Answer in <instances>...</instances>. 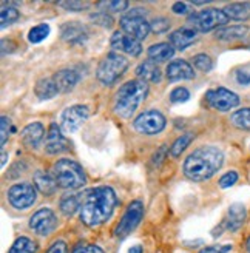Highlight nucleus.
I'll use <instances>...</instances> for the list:
<instances>
[{"mask_svg": "<svg viewBox=\"0 0 250 253\" xmlns=\"http://www.w3.org/2000/svg\"><path fill=\"white\" fill-rule=\"evenodd\" d=\"M171 11L174 14H187V12H189V6H187L185 2H174L171 6Z\"/></svg>", "mask_w": 250, "mask_h": 253, "instance_id": "nucleus-48", "label": "nucleus"}, {"mask_svg": "<svg viewBox=\"0 0 250 253\" xmlns=\"http://www.w3.org/2000/svg\"><path fill=\"white\" fill-rule=\"evenodd\" d=\"M59 207L65 216H73L78 210H81V195L67 193L65 196H62Z\"/></svg>", "mask_w": 250, "mask_h": 253, "instance_id": "nucleus-28", "label": "nucleus"}, {"mask_svg": "<svg viewBox=\"0 0 250 253\" xmlns=\"http://www.w3.org/2000/svg\"><path fill=\"white\" fill-rule=\"evenodd\" d=\"M2 5H3V8H2V11H0V22H2V23H0V27L6 28V27H9V25H12L14 22L19 20L20 12H19V9L16 6H12V3H9V2H8V6L5 3H2Z\"/></svg>", "mask_w": 250, "mask_h": 253, "instance_id": "nucleus-30", "label": "nucleus"}, {"mask_svg": "<svg viewBox=\"0 0 250 253\" xmlns=\"http://www.w3.org/2000/svg\"><path fill=\"white\" fill-rule=\"evenodd\" d=\"M37 199L36 188L28 182L14 184L8 190V201L9 204L17 210L30 209Z\"/></svg>", "mask_w": 250, "mask_h": 253, "instance_id": "nucleus-11", "label": "nucleus"}, {"mask_svg": "<svg viewBox=\"0 0 250 253\" xmlns=\"http://www.w3.org/2000/svg\"><path fill=\"white\" fill-rule=\"evenodd\" d=\"M148 57L153 62H166L174 54V48L170 43H155L148 48Z\"/></svg>", "mask_w": 250, "mask_h": 253, "instance_id": "nucleus-27", "label": "nucleus"}, {"mask_svg": "<svg viewBox=\"0 0 250 253\" xmlns=\"http://www.w3.org/2000/svg\"><path fill=\"white\" fill-rule=\"evenodd\" d=\"M195 139V133H184L182 136H179L176 141L173 142L171 148H170V155L171 158H178L184 153V150L192 144V141Z\"/></svg>", "mask_w": 250, "mask_h": 253, "instance_id": "nucleus-31", "label": "nucleus"}, {"mask_svg": "<svg viewBox=\"0 0 250 253\" xmlns=\"http://www.w3.org/2000/svg\"><path fill=\"white\" fill-rule=\"evenodd\" d=\"M246 247H247V252L250 253V238L247 239V243H246Z\"/></svg>", "mask_w": 250, "mask_h": 253, "instance_id": "nucleus-51", "label": "nucleus"}, {"mask_svg": "<svg viewBox=\"0 0 250 253\" xmlns=\"http://www.w3.org/2000/svg\"><path fill=\"white\" fill-rule=\"evenodd\" d=\"M16 49V43L11 39H3L2 41V56H6L9 53H12Z\"/></svg>", "mask_w": 250, "mask_h": 253, "instance_id": "nucleus-46", "label": "nucleus"}, {"mask_svg": "<svg viewBox=\"0 0 250 253\" xmlns=\"http://www.w3.org/2000/svg\"><path fill=\"white\" fill-rule=\"evenodd\" d=\"M166 76L170 82L190 81V79H195V71H193V67L187 60L174 59L167 65Z\"/></svg>", "mask_w": 250, "mask_h": 253, "instance_id": "nucleus-17", "label": "nucleus"}, {"mask_svg": "<svg viewBox=\"0 0 250 253\" xmlns=\"http://www.w3.org/2000/svg\"><path fill=\"white\" fill-rule=\"evenodd\" d=\"M206 100L211 108H215L216 111H221V113L230 111L232 108H236L240 105L238 94L224 86L215 88V90H208L206 93Z\"/></svg>", "mask_w": 250, "mask_h": 253, "instance_id": "nucleus-10", "label": "nucleus"}, {"mask_svg": "<svg viewBox=\"0 0 250 253\" xmlns=\"http://www.w3.org/2000/svg\"><path fill=\"white\" fill-rule=\"evenodd\" d=\"M46 253H67V244L64 241H56Z\"/></svg>", "mask_w": 250, "mask_h": 253, "instance_id": "nucleus-47", "label": "nucleus"}, {"mask_svg": "<svg viewBox=\"0 0 250 253\" xmlns=\"http://www.w3.org/2000/svg\"><path fill=\"white\" fill-rule=\"evenodd\" d=\"M232 124L240 130L250 131V107L236 110L232 115Z\"/></svg>", "mask_w": 250, "mask_h": 253, "instance_id": "nucleus-32", "label": "nucleus"}, {"mask_svg": "<svg viewBox=\"0 0 250 253\" xmlns=\"http://www.w3.org/2000/svg\"><path fill=\"white\" fill-rule=\"evenodd\" d=\"M34 93H36L37 99L49 100L59 94V90H57V86L53 79H39L34 86Z\"/></svg>", "mask_w": 250, "mask_h": 253, "instance_id": "nucleus-26", "label": "nucleus"}, {"mask_svg": "<svg viewBox=\"0 0 250 253\" xmlns=\"http://www.w3.org/2000/svg\"><path fill=\"white\" fill-rule=\"evenodd\" d=\"M136 76L139 78L141 81L144 82H153V84H158L161 82V78H162V74H161V70L159 67L156 65V62L153 60H144L141 65H137L136 68Z\"/></svg>", "mask_w": 250, "mask_h": 253, "instance_id": "nucleus-23", "label": "nucleus"}, {"mask_svg": "<svg viewBox=\"0 0 250 253\" xmlns=\"http://www.w3.org/2000/svg\"><path fill=\"white\" fill-rule=\"evenodd\" d=\"M45 137V126L41 122L28 124L22 130V141L28 148H37Z\"/></svg>", "mask_w": 250, "mask_h": 253, "instance_id": "nucleus-20", "label": "nucleus"}, {"mask_svg": "<svg viewBox=\"0 0 250 253\" xmlns=\"http://www.w3.org/2000/svg\"><path fill=\"white\" fill-rule=\"evenodd\" d=\"M128 253H142V246H139V244H137V246H133V247L128 250Z\"/></svg>", "mask_w": 250, "mask_h": 253, "instance_id": "nucleus-49", "label": "nucleus"}, {"mask_svg": "<svg viewBox=\"0 0 250 253\" xmlns=\"http://www.w3.org/2000/svg\"><path fill=\"white\" fill-rule=\"evenodd\" d=\"M128 59H125L119 53H108L101 62H99L96 70L97 81L104 85H113L121 76L128 68Z\"/></svg>", "mask_w": 250, "mask_h": 253, "instance_id": "nucleus-5", "label": "nucleus"}, {"mask_svg": "<svg viewBox=\"0 0 250 253\" xmlns=\"http://www.w3.org/2000/svg\"><path fill=\"white\" fill-rule=\"evenodd\" d=\"M37 249H39V246H37L34 241H31L30 238L20 236L16 239L14 244L11 246L8 253H36Z\"/></svg>", "mask_w": 250, "mask_h": 253, "instance_id": "nucleus-29", "label": "nucleus"}, {"mask_svg": "<svg viewBox=\"0 0 250 253\" xmlns=\"http://www.w3.org/2000/svg\"><path fill=\"white\" fill-rule=\"evenodd\" d=\"M238 181V173L236 171H227L226 174L221 176L219 179V187L221 188H229L232 185H235V182Z\"/></svg>", "mask_w": 250, "mask_h": 253, "instance_id": "nucleus-41", "label": "nucleus"}, {"mask_svg": "<svg viewBox=\"0 0 250 253\" xmlns=\"http://www.w3.org/2000/svg\"><path fill=\"white\" fill-rule=\"evenodd\" d=\"M6 158H8V155H6V151L2 148V167H5V164H6Z\"/></svg>", "mask_w": 250, "mask_h": 253, "instance_id": "nucleus-50", "label": "nucleus"}, {"mask_svg": "<svg viewBox=\"0 0 250 253\" xmlns=\"http://www.w3.org/2000/svg\"><path fill=\"white\" fill-rule=\"evenodd\" d=\"M90 20H93V23L96 25H101L102 28H107L110 30L111 27H113V17H111L110 14H107V12L104 11H99V12H93V14H90Z\"/></svg>", "mask_w": 250, "mask_h": 253, "instance_id": "nucleus-35", "label": "nucleus"}, {"mask_svg": "<svg viewBox=\"0 0 250 253\" xmlns=\"http://www.w3.org/2000/svg\"><path fill=\"white\" fill-rule=\"evenodd\" d=\"M70 148L68 139L62 133V128L53 122L49 125V128L46 131V139H45V151L49 155H57L62 151H67Z\"/></svg>", "mask_w": 250, "mask_h": 253, "instance_id": "nucleus-16", "label": "nucleus"}, {"mask_svg": "<svg viewBox=\"0 0 250 253\" xmlns=\"http://www.w3.org/2000/svg\"><path fill=\"white\" fill-rule=\"evenodd\" d=\"M11 128H12V126H11L9 119L6 116H2V119H0V136H2V139H0V145H2V148L6 144V141H8V134H9L8 131Z\"/></svg>", "mask_w": 250, "mask_h": 253, "instance_id": "nucleus-40", "label": "nucleus"}, {"mask_svg": "<svg viewBox=\"0 0 250 253\" xmlns=\"http://www.w3.org/2000/svg\"><path fill=\"white\" fill-rule=\"evenodd\" d=\"M230 20H247L250 19V2H233L222 8Z\"/></svg>", "mask_w": 250, "mask_h": 253, "instance_id": "nucleus-25", "label": "nucleus"}, {"mask_svg": "<svg viewBox=\"0 0 250 253\" xmlns=\"http://www.w3.org/2000/svg\"><path fill=\"white\" fill-rule=\"evenodd\" d=\"M224 164V155L218 147L204 145L196 148L184 161V174L193 182L210 179Z\"/></svg>", "mask_w": 250, "mask_h": 253, "instance_id": "nucleus-2", "label": "nucleus"}, {"mask_svg": "<svg viewBox=\"0 0 250 253\" xmlns=\"http://www.w3.org/2000/svg\"><path fill=\"white\" fill-rule=\"evenodd\" d=\"M230 19L226 16V12L218 8H208L193 12L187 20V27L193 28L196 33H208L211 30H218L226 27Z\"/></svg>", "mask_w": 250, "mask_h": 253, "instance_id": "nucleus-6", "label": "nucleus"}, {"mask_svg": "<svg viewBox=\"0 0 250 253\" xmlns=\"http://www.w3.org/2000/svg\"><path fill=\"white\" fill-rule=\"evenodd\" d=\"M193 63H195V67L203 73H208V71H211V68H213V60L210 59V56H207L204 53L196 54L193 57Z\"/></svg>", "mask_w": 250, "mask_h": 253, "instance_id": "nucleus-36", "label": "nucleus"}, {"mask_svg": "<svg viewBox=\"0 0 250 253\" xmlns=\"http://www.w3.org/2000/svg\"><path fill=\"white\" fill-rule=\"evenodd\" d=\"M190 99V91L184 86H176L174 90L170 93V100L173 104H182L185 100Z\"/></svg>", "mask_w": 250, "mask_h": 253, "instance_id": "nucleus-37", "label": "nucleus"}, {"mask_svg": "<svg viewBox=\"0 0 250 253\" xmlns=\"http://www.w3.org/2000/svg\"><path fill=\"white\" fill-rule=\"evenodd\" d=\"M33 179H34V185L39 192L45 196H51L54 195V192L57 190V182L54 179L53 173H49L46 170H36L33 174Z\"/></svg>", "mask_w": 250, "mask_h": 253, "instance_id": "nucleus-22", "label": "nucleus"}, {"mask_svg": "<svg viewBox=\"0 0 250 253\" xmlns=\"http://www.w3.org/2000/svg\"><path fill=\"white\" fill-rule=\"evenodd\" d=\"M166 124H167L166 116L158 110H147V111L141 113V115L133 121L134 130L137 133L147 134V136H153V134L161 133L166 128Z\"/></svg>", "mask_w": 250, "mask_h": 253, "instance_id": "nucleus-8", "label": "nucleus"}, {"mask_svg": "<svg viewBox=\"0 0 250 253\" xmlns=\"http://www.w3.org/2000/svg\"><path fill=\"white\" fill-rule=\"evenodd\" d=\"M148 94V84L141 79L125 82L115 99V113L124 119H130Z\"/></svg>", "mask_w": 250, "mask_h": 253, "instance_id": "nucleus-3", "label": "nucleus"}, {"mask_svg": "<svg viewBox=\"0 0 250 253\" xmlns=\"http://www.w3.org/2000/svg\"><path fill=\"white\" fill-rule=\"evenodd\" d=\"M57 86L59 93H70L74 90V86L78 85V82L81 81V74L74 70H60L57 71L53 78H51Z\"/></svg>", "mask_w": 250, "mask_h": 253, "instance_id": "nucleus-18", "label": "nucleus"}, {"mask_svg": "<svg viewBox=\"0 0 250 253\" xmlns=\"http://www.w3.org/2000/svg\"><path fill=\"white\" fill-rule=\"evenodd\" d=\"M71 253H104V250L99 246H94V244H81Z\"/></svg>", "mask_w": 250, "mask_h": 253, "instance_id": "nucleus-42", "label": "nucleus"}, {"mask_svg": "<svg viewBox=\"0 0 250 253\" xmlns=\"http://www.w3.org/2000/svg\"><path fill=\"white\" fill-rule=\"evenodd\" d=\"M168 28H170V23L164 17H158L150 23V30H152L155 34H164L168 31Z\"/></svg>", "mask_w": 250, "mask_h": 253, "instance_id": "nucleus-38", "label": "nucleus"}, {"mask_svg": "<svg viewBox=\"0 0 250 253\" xmlns=\"http://www.w3.org/2000/svg\"><path fill=\"white\" fill-rule=\"evenodd\" d=\"M229 250H232V246H210L203 249L199 253H227Z\"/></svg>", "mask_w": 250, "mask_h": 253, "instance_id": "nucleus-44", "label": "nucleus"}, {"mask_svg": "<svg viewBox=\"0 0 250 253\" xmlns=\"http://www.w3.org/2000/svg\"><path fill=\"white\" fill-rule=\"evenodd\" d=\"M99 8H102L104 12L110 11V12H119L128 8V2L127 0H108V2H97L96 3Z\"/></svg>", "mask_w": 250, "mask_h": 253, "instance_id": "nucleus-34", "label": "nucleus"}, {"mask_svg": "<svg viewBox=\"0 0 250 253\" xmlns=\"http://www.w3.org/2000/svg\"><path fill=\"white\" fill-rule=\"evenodd\" d=\"M167 158V147L162 145L156 150V153L153 155V164L156 167H159L162 162H164V159Z\"/></svg>", "mask_w": 250, "mask_h": 253, "instance_id": "nucleus-43", "label": "nucleus"}, {"mask_svg": "<svg viewBox=\"0 0 250 253\" xmlns=\"http://www.w3.org/2000/svg\"><path fill=\"white\" fill-rule=\"evenodd\" d=\"M59 6L67 11H83L90 6V2H79V0H70V2H57Z\"/></svg>", "mask_w": 250, "mask_h": 253, "instance_id": "nucleus-39", "label": "nucleus"}, {"mask_svg": "<svg viewBox=\"0 0 250 253\" xmlns=\"http://www.w3.org/2000/svg\"><path fill=\"white\" fill-rule=\"evenodd\" d=\"M54 179L60 188H79L86 182V176L83 169L78 162L71 159H60L57 161L51 170Z\"/></svg>", "mask_w": 250, "mask_h": 253, "instance_id": "nucleus-4", "label": "nucleus"}, {"mask_svg": "<svg viewBox=\"0 0 250 253\" xmlns=\"http://www.w3.org/2000/svg\"><path fill=\"white\" fill-rule=\"evenodd\" d=\"M144 8H133L130 9L127 14L122 16L119 19V25L125 34H128L137 41H144L147 39V36L150 34V23L145 20Z\"/></svg>", "mask_w": 250, "mask_h": 253, "instance_id": "nucleus-7", "label": "nucleus"}, {"mask_svg": "<svg viewBox=\"0 0 250 253\" xmlns=\"http://www.w3.org/2000/svg\"><path fill=\"white\" fill-rule=\"evenodd\" d=\"M49 34V25L48 23H41L33 27L28 33V42L30 43H41L45 41Z\"/></svg>", "mask_w": 250, "mask_h": 253, "instance_id": "nucleus-33", "label": "nucleus"}, {"mask_svg": "<svg viewBox=\"0 0 250 253\" xmlns=\"http://www.w3.org/2000/svg\"><path fill=\"white\" fill-rule=\"evenodd\" d=\"M56 227H57V216L51 209L37 210L30 218V229L41 236L51 235L56 230Z\"/></svg>", "mask_w": 250, "mask_h": 253, "instance_id": "nucleus-12", "label": "nucleus"}, {"mask_svg": "<svg viewBox=\"0 0 250 253\" xmlns=\"http://www.w3.org/2000/svg\"><path fill=\"white\" fill-rule=\"evenodd\" d=\"M144 218V204L141 201H133L128 204L127 210H125L122 219L116 225L115 235L121 239L127 238L137 225L141 224V219Z\"/></svg>", "mask_w": 250, "mask_h": 253, "instance_id": "nucleus-9", "label": "nucleus"}, {"mask_svg": "<svg viewBox=\"0 0 250 253\" xmlns=\"http://www.w3.org/2000/svg\"><path fill=\"white\" fill-rule=\"evenodd\" d=\"M193 5H206V3H208V2H192Z\"/></svg>", "mask_w": 250, "mask_h": 253, "instance_id": "nucleus-52", "label": "nucleus"}, {"mask_svg": "<svg viewBox=\"0 0 250 253\" xmlns=\"http://www.w3.org/2000/svg\"><path fill=\"white\" fill-rule=\"evenodd\" d=\"M236 82L240 85H249L250 84V71L249 70H238L236 71Z\"/></svg>", "mask_w": 250, "mask_h": 253, "instance_id": "nucleus-45", "label": "nucleus"}, {"mask_svg": "<svg viewBox=\"0 0 250 253\" xmlns=\"http://www.w3.org/2000/svg\"><path fill=\"white\" fill-rule=\"evenodd\" d=\"M115 190L107 185L93 187L81 193V221L86 227H99L107 222L118 207Z\"/></svg>", "mask_w": 250, "mask_h": 253, "instance_id": "nucleus-1", "label": "nucleus"}, {"mask_svg": "<svg viewBox=\"0 0 250 253\" xmlns=\"http://www.w3.org/2000/svg\"><path fill=\"white\" fill-rule=\"evenodd\" d=\"M196 39H198V33L190 27H182V28H179L176 31H173L168 36L170 45L174 49H181V51L185 48H189Z\"/></svg>", "mask_w": 250, "mask_h": 253, "instance_id": "nucleus-19", "label": "nucleus"}, {"mask_svg": "<svg viewBox=\"0 0 250 253\" xmlns=\"http://www.w3.org/2000/svg\"><path fill=\"white\" fill-rule=\"evenodd\" d=\"M246 219H247L246 207L243 204H240V202H236V204L230 206V209L227 211V218L224 221V227H226L229 232H236L244 225Z\"/></svg>", "mask_w": 250, "mask_h": 253, "instance_id": "nucleus-21", "label": "nucleus"}, {"mask_svg": "<svg viewBox=\"0 0 250 253\" xmlns=\"http://www.w3.org/2000/svg\"><path fill=\"white\" fill-rule=\"evenodd\" d=\"M110 43H111V46H113V49H116V51L125 53V54L133 56V57H137L142 53L141 41H137V39H134V37L125 34L124 31L113 33Z\"/></svg>", "mask_w": 250, "mask_h": 253, "instance_id": "nucleus-14", "label": "nucleus"}, {"mask_svg": "<svg viewBox=\"0 0 250 253\" xmlns=\"http://www.w3.org/2000/svg\"><path fill=\"white\" fill-rule=\"evenodd\" d=\"M90 111L85 105H71L62 113V131L64 133H74L78 131L83 122L88 119Z\"/></svg>", "mask_w": 250, "mask_h": 253, "instance_id": "nucleus-13", "label": "nucleus"}, {"mask_svg": "<svg viewBox=\"0 0 250 253\" xmlns=\"http://www.w3.org/2000/svg\"><path fill=\"white\" fill-rule=\"evenodd\" d=\"M60 37L70 45H82L88 39V30L78 20L65 22L60 25Z\"/></svg>", "mask_w": 250, "mask_h": 253, "instance_id": "nucleus-15", "label": "nucleus"}, {"mask_svg": "<svg viewBox=\"0 0 250 253\" xmlns=\"http://www.w3.org/2000/svg\"><path fill=\"white\" fill-rule=\"evenodd\" d=\"M249 28L246 25H226V27H221L215 31V37L219 41H226V42H232V41H238L243 39V37L247 34Z\"/></svg>", "mask_w": 250, "mask_h": 253, "instance_id": "nucleus-24", "label": "nucleus"}]
</instances>
